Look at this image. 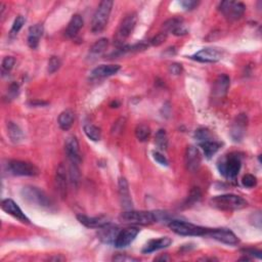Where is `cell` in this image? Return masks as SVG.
Returning <instances> with one entry per match:
<instances>
[{"label": "cell", "mask_w": 262, "mask_h": 262, "mask_svg": "<svg viewBox=\"0 0 262 262\" xmlns=\"http://www.w3.org/2000/svg\"><path fill=\"white\" fill-rule=\"evenodd\" d=\"M61 60L58 57H51L50 60L49 61V66H48V72L49 74H53L57 72L61 68Z\"/></svg>", "instance_id": "36"}, {"label": "cell", "mask_w": 262, "mask_h": 262, "mask_svg": "<svg viewBox=\"0 0 262 262\" xmlns=\"http://www.w3.org/2000/svg\"><path fill=\"white\" fill-rule=\"evenodd\" d=\"M171 243H172V240L168 237L154 239V240H151L147 243V244L144 246L142 252L144 254L152 253V252L169 247L171 245Z\"/></svg>", "instance_id": "22"}, {"label": "cell", "mask_w": 262, "mask_h": 262, "mask_svg": "<svg viewBox=\"0 0 262 262\" xmlns=\"http://www.w3.org/2000/svg\"><path fill=\"white\" fill-rule=\"evenodd\" d=\"M113 260L116 261H137L136 258L133 257H128V256H123V255H118L113 258Z\"/></svg>", "instance_id": "48"}, {"label": "cell", "mask_w": 262, "mask_h": 262, "mask_svg": "<svg viewBox=\"0 0 262 262\" xmlns=\"http://www.w3.org/2000/svg\"><path fill=\"white\" fill-rule=\"evenodd\" d=\"M77 219L81 224H83L84 227L89 228V229H100L102 227L107 226V224L111 223L109 217L104 216V215H100V216H96V217H89V216H86V215L78 214Z\"/></svg>", "instance_id": "17"}, {"label": "cell", "mask_w": 262, "mask_h": 262, "mask_svg": "<svg viewBox=\"0 0 262 262\" xmlns=\"http://www.w3.org/2000/svg\"><path fill=\"white\" fill-rule=\"evenodd\" d=\"M125 122H126L125 118H120L118 121H116V123L113 126V129H112V133L118 134L122 132L123 128L125 126Z\"/></svg>", "instance_id": "42"}, {"label": "cell", "mask_w": 262, "mask_h": 262, "mask_svg": "<svg viewBox=\"0 0 262 262\" xmlns=\"http://www.w3.org/2000/svg\"><path fill=\"white\" fill-rule=\"evenodd\" d=\"M65 151L69 158L70 162L77 163V164H79L81 162L79 143H78V139L76 136L71 135L67 139H66Z\"/></svg>", "instance_id": "15"}, {"label": "cell", "mask_w": 262, "mask_h": 262, "mask_svg": "<svg viewBox=\"0 0 262 262\" xmlns=\"http://www.w3.org/2000/svg\"><path fill=\"white\" fill-rule=\"evenodd\" d=\"M74 121H75L74 112L68 109V110H65L60 114L59 119H58V123L62 130L68 131L73 126Z\"/></svg>", "instance_id": "27"}, {"label": "cell", "mask_w": 262, "mask_h": 262, "mask_svg": "<svg viewBox=\"0 0 262 262\" xmlns=\"http://www.w3.org/2000/svg\"><path fill=\"white\" fill-rule=\"evenodd\" d=\"M242 184L245 186V188L252 189L257 184V180L254 175L252 174H246L244 177L242 179Z\"/></svg>", "instance_id": "39"}, {"label": "cell", "mask_w": 262, "mask_h": 262, "mask_svg": "<svg viewBox=\"0 0 262 262\" xmlns=\"http://www.w3.org/2000/svg\"><path fill=\"white\" fill-rule=\"evenodd\" d=\"M30 104L32 105V106H44V105H48V102H46V101H37V100H32V101H30Z\"/></svg>", "instance_id": "49"}, {"label": "cell", "mask_w": 262, "mask_h": 262, "mask_svg": "<svg viewBox=\"0 0 262 262\" xmlns=\"http://www.w3.org/2000/svg\"><path fill=\"white\" fill-rule=\"evenodd\" d=\"M155 261H169V257H168L167 255H161L155 258Z\"/></svg>", "instance_id": "50"}, {"label": "cell", "mask_w": 262, "mask_h": 262, "mask_svg": "<svg viewBox=\"0 0 262 262\" xmlns=\"http://www.w3.org/2000/svg\"><path fill=\"white\" fill-rule=\"evenodd\" d=\"M229 85H230V79L228 75L226 74L220 75V76H218V78L214 82L213 89H212L213 97L216 98H222L223 97H226L228 90L229 88Z\"/></svg>", "instance_id": "20"}, {"label": "cell", "mask_w": 262, "mask_h": 262, "mask_svg": "<svg viewBox=\"0 0 262 262\" xmlns=\"http://www.w3.org/2000/svg\"><path fill=\"white\" fill-rule=\"evenodd\" d=\"M167 33L165 32H160V33H158L156 36H154L153 38L151 39V41H149V43H151L152 45L154 46H159V45H161L163 44L166 39H167Z\"/></svg>", "instance_id": "40"}, {"label": "cell", "mask_w": 262, "mask_h": 262, "mask_svg": "<svg viewBox=\"0 0 262 262\" xmlns=\"http://www.w3.org/2000/svg\"><path fill=\"white\" fill-rule=\"evenodd\" d=\"M119 220L123 223L134 224V226H149L157 222L155 211L128 210L120 214Z\"/></svg>", "instance_id": "3"}, {"label": "cell", "mask_w": 262, "mask_h": 262, "mask_svg": "<svg viewBox=\"0 0 262 262\" xmlns=\"http://www.w3.org/2000/svg\"><path fill=\"white\" fill-rule=\"evenodd\" d=\"M153 158L155 159L156 162H158L159 164L162 165V166H168V165H169V162H168L166 157L163 154H161L160 152H153Z\"/></svg>", "instance_id": "43"}, {"label": "cell", "mask_w": 262, "mask_h": 262, "mask_svg": "<svg viewBox=\"0 0 262 262\" xmlns=\"http://www.w3.org/2000/svg\"><path fill=\"white\" fill-rule=\"evenodd\" d=\"M168 227L176 235L185 237H207L210 230L209 228L196 226V224L182 220H170Z\"/></svg>", "instance_id": "2"}, {"label": "cell", "mask_w": 262, "mask_h": 262, "mask_svg": "<svg viewBox=\"0 0 262 262\" xmlns=\"http://www.w3.org/2000/svg\"><path fill=\"white\" fill-rule=\"evenodd\" d=\"M70 180L71 183L74 186H77L80 181V170H79V164L70 162Z\"/></svg>", "instance_id": "34"}, {"label": "cell", "mask_w": 262, "mask_h": 262, "mask_svg": "<svg viewBox=\"0 0 262 262\" xmlns=\"http://www.w3.org/2000/svg\"><path fill=\"white\" fill-rule=\"evenodd\" d=\"M155 144L161 151H166L168 147V136L165 129H159L155 136Z\"/></svg>", "instance_id": "32"}, {"label": "cell", "mask_w": 262, "mask_h": 262, "mask_svg": "<svg viewBox=\"0 0 262 262\" xmlns=\"http://www.w3.org/2000/svg\"><path fill=\"white\" fill-rule=\"evenodd\" d=\"M109 45V40L107 38H101L98 40L96 43H93L90 48L89 53L91 57H98L104 52Z\"/></svg>", "instance_id": "30"}, {"label": "cell", "mask_w": 262, "mask_h": 262, "mask_svg": "<svg viewBox=\"0 0 262 262\" xmlns=\"http://www.w3.org/2000/svg\"><path fill=\"white\" fill-rule=\"evenodd\" d=\"M25 17L23 16H17L15 20L14 24H13V27H12V30H11V34L12 35H16L17 34L18 32H20V30L23 28L24 24H25Z\"/></svg>", "instance_id": "37"}, {"label": "cell", "mask_w": 262, "mask_h": 262, "mask_svg": "<svg viewBox=\"0 0 262 262\" xmlns=\"http://www.w3.org/2000/svg\"><path fill=\"white\" fill-rule=\"evenodd\" d=\"M1 209L7 214L12 215L13 217L17 219L18 221H21L22 223H26V224L30 223V219L26 216L25 213L22 211V209L18 207L17 204L12 199L3 200L1 203Z\"/></svg>", "instance_id": "14"}, {"label": "cell", "mask_w": 262, "mask_h": 262, "mask_svg": "<svg viewBox=\"0 0 262 262\" xmlns=\"http://www.w3.org/2000/svg\"><path fill=\"white\" fill-rule=\"evenodd\" d=\"M180 4L185 11H193V9L199 5V1H196V0H183V1L180 2Z\"/></svg>", "instance_id": "44"}, {"label": "cell", "mask_w": 262, "mask_h": 262, "mask_svg": "<svg viewBox=\"0 0 262 262\" xmlns=\"http://www.w3.org/2000/svg\"><path fill=\"white\" fill-rule=\"evenodd\" d=\"M210 137H211V133L207 128H199L196 130L195 138L198 140L199 144L202 142H206V140H209Z\"/></svg>", "instance_id": "35"}, {"label": "cell", "mask_w": 262, "mask_h": 262, "mask_svg": "<svg viewBox=\"0 0 262 262\" xmlns=\"http://www.w3.org/2000/svg\"><path fill=\"white\" fill-rule=\"evenodd\" d=\"M6 128H7V135L11 138L13 143L18 144L24 139V133L22 129L14 122H7Z\"/></svg>", "instance_id": "28"}, {"label": "cell", "mask_w": 262, "mask_h": 262, "mask_svg": "<svg viewBox=\"0 0 262 262\" xmlns=\"http://www.w3.org/2000/svg\"><path fill=\"white\" fill-rule=\"evenodd\" d=\"M119 70V65H100L92 70L91 76L93 78H106L117 74Z\"/></svg>", "instance_id": "25"}, {"label": "cell", "mask_w": 262, "mask_h": 262, "mask_svg": "<svg viewBox=\"0 0 262 262\" xmlns=\"http://www.w3.org/2000/svg\"><path fill=\"white\" fill-rule=\"evenodd\" d=\"M184 161L186 169L189 171L196 172L198 170L202 162V157L198 147H196L195 146H189L186 147Z\"/></svg>", "instance_id": "12"}, {"label": "cell", "mask_w": 262, "mask_h": 262, "mask_svg": "<svg viewBox=\"0 0 262 262\" xmlns=\"http://www.w3.org/2000/svg\"><path fill=\"white\" fill-rule=\"evenodd\" d=\"M18 95V85L16 83H13L8 89V97L11 98H15Z\"/></svg>", "instance_id": "46"}, {"label": "cell", "mask_w": 262, "mask_h": 262, "mask_svg": "<svg viewBox=\"0 0 262 262\" xmlns=\"http://www.w3.org/2000/svg\"><path fill=\"white\" fill-rule=\"evenodd\" d=\"M84 133L86 134V136L91 139L92 142H99L101 138V131L100 129L92 124H86L84 125Z\"/></svg>", "instance_id": "31"}, {"label": "cell", "mask_w": 262, "mask_h": 262, "mask_svg": "<svg viewBox=\"0 0 262 262\" xmlns=\"http://www.w3.org/2000/svg\"><path fill=\"white\" fill-rule=\"evenodd\" d=\"M207 237L231 246L238 245L240 243L239 238L229 229H210Z\"/></svg>", "instance_id": "11"}, {"label": "cell", "mask_w": 262, "mask_h": 262, "mask_svg": "<svg viewBox=\"0 0 262 262\" xmlns=\"http://www.w3.org/2000/svg\"><path fill=\"white\" fill-rule=\"evenodd\" d=\"M98 238L101 242L106 244H114V242L119 233V229L116 226H113L112 223L107 224V226L98 229Z\"/></svg>", "instance_id": "23"}, {"label": "cell", "mask_w": 262, "mask_h": 262, "mask_svg": "<svg viewBox=\"0 0 262 262\" xmlns=\"http://www.w3.org/2000/svg\"><path fill=\"white\" fill-rule=\"evenodd\" d=\"M248 119L244 114H241L237 117L236 121L231 126L230 135L235 142H241L245 135L246 126H247Z\"/></svg>", "instance_id": "19"}, {"label": "cell", "mask_w": 262, "mask_h": 262, "mask_svg": "<svg viewBox=\"0 0 262 262\" xmlns=\"http://www.w3.org/2000/svg\"><path fill=\"white\" fill-rule=\"evenodd\" d=\"M169 71L173 75H180L182 73V66L179 63H173L170 65Z\"/></svg>", "instance_id": "45"}, {"label": "cell", "mask_w": 262, "mask_h": 262, "mask_svg": "<svg viewBox=\"0 0 262 262\" xmlns=\"http://www.w3.org/2000/svg\"><path fill=\"white\" fill-rule=\"evenodd\" d=\"M210 204L214 208L223 211H235L244 209L248 206V202L242 196L233 194H226L213 196Z\"/></svg>", "instance_id": "1"}, {"label": "cell", "mask_w": 262, "mask_h": 262, "mask_svg": "<svg viewBox=\"0 0 262 262\" xmlns=\"http://www.w3.org/2000/svg\"><path fill=\"white\" fill-rule=\"evenodd\" d=\"M67 171H66L64 164H60L57 172H55L54 184L55 189H57V192L62 199H65L66 196H67Z\"/></svg>", "instance_id": "16"}, {"label": "cell", "mask_w": 262, "mask_h": 262, "mask_svg": "<svg viewBox=\"0 0 262 262\" xmlns=\"http://www.w3.org/2000/svg\"><path fill=\"white\" fill-rule=\"evenodd\" d=\"M118 191H119L121 204H122V206L126 210H130L131 208H132V201H131L128 182L124 177H120L119 179Z\"/></svg>", "instance_id": "21"}, {"label": "cell", "mask_w": 262, "mask_h": 262, "mask_svg": "<svg viewBox=\"0 0 262 262\" xmlns=\"http://www.w3.org/2000/svg\"><path fill=\"white\" fill-rule=\"evenodd\" d=\"M113 4L114 2L110 0H104L99 3L91 22V32L93 34H99L104 31L108 24Z\"/></svg>", "instance_id": "4"}, {"label": "cell", "mask_w": 262, "mask_h": 262, "mask_svg": "<svg viewBox=\"0 0 262 262\" xmlns=\"http://www.w3.org/2000/svg\"><path fill=\"white\" fill-rule=\"evenodd\" d=\"M15 64H16L15 58H13V57H6V58H4L3 61H2V65H1L3 75H5L6 73L11 72L12 69L14 68Z\"/></svg>", "instance_id": "38"}, {"label": "cell", "mask_w": 262, "mask_h": 262, "mask_svg": "<svg viewBox=\"0 0 262 262\" xmlns=\"http://www.w3.org/2000/svg\"><path fill=\"white\" fill-rule=\"evenodd\" d=\"M140 229L138 228H127L123 230H120L118 236L114 242L116 248H125L132 243L137 237Z\"/></svg>", "instance_id": "13"}, {"label": "cell", "mask_w": 262, "mask_h": 262, "mask_svg": "<svg viewBox=\"0 0 262 262\" xmlns=\"http://www.w3.org/2000/svg\"><path fill=\"white\" fill-rule=\"evenodd\" d=\"M137 22V15L136 13H130L128 14L123 20L121 22L116 36H115V43L118 46H123L125 40L128 38V37L132 34L135 25Z\"/></svg>", "instance_id": "7"}, {"label": "cell", "mask_w": 262, "mask_h": 262, "mask_svg": "<svg viewBox=\"0 0 262 262\" xmlns=\"http://www.w3.org/2000/svg\"><path fill=\"white\" fill-rule=\"evenodd\" d=\"M43 26L42 24H36L33 25L29 28V31H28V45L32 49H36L38 48L40 38L43 35Z\"/></svg>", "instance_id": "24"}, {"label": "cell", "mask_w": 262, "mask_h": 262, "mask_svg": "<svg viewBox=\"0 0 262 262\" xmlns=\"http://www.w3.org/2000/svg\"><path fill=\"white\" fill-rule=\"evenodd\" d=\"M242 166L241 158L238 154H229L218 162L217 167L220 174L229 180H235Z\"/></svg>", "instance_id": "6"}, {"label": "cell", "mask_w": 262, "mask_h": 262, "mask_svg": "<svg viewBox=\"0 0 262 262\" xmlns=\"http://www.w3.org/2000/svg\"><path fill=\"white\" fill-rule=\"evenodd\" d=\"M163 32L165 33H172L175 36H183L189 33L188 29L184 27L182 24V21L180 18H170V20H167L163 24Z\"/></svg>", "instance_id": "18"}, {"label": "cell", "mask_w": 262, "mask_h": 262, "mask_svg": "<svg viewBox=\"0 0 262 262\" xmlns=\"http://www.w3.org/2000/svg\"><path fill=\"white\" fill-rule=\"evenodd\" d=\"M201 148L203 149V152L207 159H210L213 155L216 154L219 148L221 147V145L217 142H214V140H206V142H202L199 144Z\"/></svg>", "instance_id": "29"}, {"label": "cell", "mask_w": 262, "mask_h": 262, "mask_svg": "<svg viewBox=\"0 0 262 262\" xmlns=\"http://www.w3.org/2000/svg\"><path fill=\"white\" fill-rule=\"evenodd\" d=\"M151 135V129L146 124H140L135 128V136L139 142H147Z\"/></svg>", "instance_id": "33"}, {"label": "cell", "mask_w": 262, "mask_h": 262, "mask_svg": "<svg viewBox=\"0 0 262 262\" xmlns=\"http://www.w3.org/2000/svg\"><path fill=\"white\" fill-rule=\"evenodd\" d=\"M219 11L223 14L228 20L236 21L244 15L246 11V6L242 2L235 1H222L219 6Z\"/></svg>", "instance_id": "9"}, {"label": "cell", "mask_w": 262, "mask_h": 262, "mask_svg": "<svg viewBox=\"0 0 262 262\" xmlns=\"http://www.w3.org/2000/svg\"><path fill=\"white\" fill-rule=\"evenodd\" d=\"M201 192L198 188H194L192 191H191V194H190V196L188 198V202H186V204H195L196 202H198L200 199H201Z\"/></svg>", "instance_id": "41"}, {"label": "cell", "mask_w": 262, "mask_h": 262, "mask_svg": "<svg viewBox=\"0 0 262 262\" xmlns=\"http://www.w3.org/2000/svg\"><path fill=\"white\" fill-rule=\"evenodd\" d=\"M22 196L25 201L34 206H38L40 208H50L51 200L42 190L36 188V186L27 185L22 190Z\"/></svg>", "instance_id": "5"}, {"label": "cell", "mask_w": 262, "mask_h": 262, "mask_svg": "<svg viewBox=\"0 0 262 262\" xmlns=\"http://www.w3.org/2000/svg\"><path fill=\"white\" fill-rule=\"evenodd\" d=\"M223 51L217 48H205L191 55V59L200 63H217L222 59Z\"/></svg>", "instance_id": "10"}, {"label": "cell", "mask_w": 262, "mask_h": 262, "mask_svg": "<svg viewBox=\"0 0 262 262\" xmlns=\"http://www.w3.org/2000/svg\"><path fill=\"white\" fill-rule=\"evenodd\" d=\"M243 253H244L245 255H250V256H255L257 258H261V252L258 251V250H255V249H243L242 250Z\"/></svg>", "instance_id": "47"}, {"label": "cell", "mask_w": 262, "mask_h": 262, "mask_svg": "<svg viewBox=\"0 0 262 262\" xmlns=\"http://www.w3.org/2000/svg\"><path fill=\"white\" fill-rule=\"evenodd\" d=\"M84 25V21L80 15H74L71 18V21L68 24L67 30H66V35H67L69 38H74L76 36L79 31L82 29V27Z\"/></svg>", "instance_id": "26"}, {"label": "cell", "mask_w": 262, "mask_h": 262, "mask_svg": "<svg viewBox=\"0 0 262 262\" xmlns=\"http://www.w3.org/2000/svg\"><path fill=\"white\" fill-rule=\"evenodd\" d=\"M7 170L16 176H36L39 174V169L34 164L21 160L9 161L7 163Z\"/></svg>", "instance_id": "8"}]
</instances>
